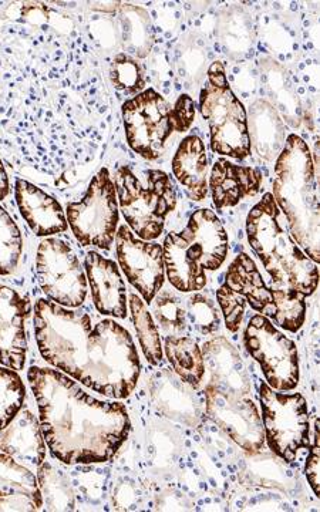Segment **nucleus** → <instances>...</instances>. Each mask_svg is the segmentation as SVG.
<instances>
[{"instance_id": "nucleus-12", "label": "nucleus", "mask_w": 320, "mask_h": 512, "mask_svg": "<svg viewBox=\"0 0 320 512\" xmlns=\"http://www.w3.org/2000/svg\"><path fill=\"white\" fill-rule=\"evenodd\" d=\"M204 397L207 416L245 453L256 454L264 448V424L249 396H231L205 386Z\"/></svg>"}, {"instance_id": "nucleus-27", "label": "nucleus", "mask_w": 320, "mask_h": 512, "mask_svg": "<svg viewBox=\"0 0 320 512\" xmlns=\"http://www.w3.org/2000/svg\"><path fill=\"white\" fill-rule=\"evenodd\" d=\"M272 302L265 318L274 320L275 325L295 333L302 328L306 318V296L284 284L272 282Z\"/></svg>"}, {"instance_id": "nucleus-18", "label": "nucleus", "mask_w": 320, "mask_h": 512, "mask_svg": "<svg viewBox=\"0 0 320 512\" xmlns=\"http://www.w3.org/2000/svg\"><path fill=\"white\" fill-rule=\"evenodd\" d=\"M180 235L205 269L217 271L224 265L228 256V234L214 212L207 208L195 211Z\"/></svg>"}, {"instance_id": "nucleus-21", "label": "nucleus", "mask_w": 320, "mask_h": 512, "mask_svg": "<svg viewBox=\"0 0 320 512\" xmlns=\"http://www.w3.org/2000/svg\"><path fill=\"white\" fill-rule=\"evenodd\" d=\"M0 451L25 466L39 467L46 460L45 437L32 410H20L12 423L0 431Z\"/></svg>"}, {"instance_id": "nucleus-2", "label": "nucleus", "mask_w": 320, "mask_h": 512, "mask_svg": "<svg viewBox=\"0 0 320 512\" xmlns=\"http://www.w3.org/2000/svg\"><path fill=\"white\" fill-rule=\"evenodd\" d=\"M28 380L53 458L69 466L107 463L131 430L126 406L84 392L60 370L30 367Z\"/></svg>"}, {"instance_id": "nucleus-32", "label": "nucleus", "mask_w": 320, "mask_h": 512, "mask_svg": "<svg viewBox=\"0 0 320 512\" xmlns=\"http://www.w3.org/2000/svg\"><path fill=\"white\" fill-rule=\"evenodd\" d=\"M154 320L167 336H183L188 329L187 309L177 293L164 289L153 299Z\"/></svg>"}, {"instance_id": "nucleus-9", "label": "nucleus", "mask_w": 320, "mask_h": 512, "mask_svg": "<svg viewBox=\"0 0 320 512\" xmlns=\"http://www.w3.org/2000/svg\"><path fill=\"white\" fill-rule=\"evenodd\" d=\"M36 276L49 301L80 308L89 292L86 271L74 249L60 238L43 239L37 248Z\"/></svg>"}, {"instance_id": "nucleus-35", "label": "nucleus", "mask_w": 320, "mask_h": 512, "mask_svg": "<svg viewBox=\"0 0 320 512\" xmlns=\"http://www.w3.org/2000/svg\"><path fill=\"white\" fill-rule=\"evenodd\" d=\"M110 79L117 90L127 94H140L146 87L143 64L127 53L114 57L110 67Z\"/></svg>"}, {"instance_id": "nucleus-15", "label": "nucleus", "mask_w": 320, "mask_h": 512, "mask_svg": "<svg viewBox=\"0 0 320 512\" xmlns=\"http://www.w3.org/2000/svg\"><path fill=\"white\" fill-rule=\"evenodd\" d=\"M207 386L231 396H249L252 392L251 376L238 349L224 336L208 340L202 346Z\"/></svg>"}, {"instance_id": "nucleus-10", "label": "nucleus", "mask_w": 320, "mask_h": 512, "mask_svg": "<svg viewBox=\"0 0 320 512\" xmlns=\"http://www.w3.org/2000/svg\"><path fill=\"white\" fill-rule=\"evenodd\" d=\"M128 146L138 156L156 161L174 133L173 106L154 89H147L121 107Z\"/></svg>"}, {"instance_id": "nucleus-13", "label": "nucleus", "mask_w": 320, "mask_h": 512, "mask_svg": "<svg viewBox=\"0 0 320 512\" xmlns=\"http://www.w3.org/2000/svg\"><path fill=\"white\" fill-rule=\"evenodd\" d=\"M116 252L127 281L144 302H153L165 282L163 247L157 242L143 241L123 225L117 229Z\"/></svg>"}, {"instance_id": "nucleus-6", "label": "nucleus", "mask_w": 320, "mask_h": 512, "mask_svg": "<svg viewBox=\"0 0 320 512\" xmlns=\"http://www.w3.org/2000/svg\"><path fill=\"white\" fill-rule=\"evenodd\" d=\"M202 117L211 131V150L221 156L244 160L251 154L247 110L232 92L222 62L211 64L200 94Z\"/></svg>"}, {"instance_id": "nucleus-20", "label": "nucleus", "mask_w": 320, "mask_h": 512, "mask_svg": "<svg viewBox=\"0 0 320 512\" xmlns=\"http://www.w3.org/2000/svg\"><path fill=\"white\" fill-rule=\"evenodd\" d=\"M151 394L158 410L168 419L180 421L188 427L200 424L202 407L195 396L194 387L174 372L168 369L158 372L151 383Z\"/></svg>"}, {"instance_id": "nucleus-23", "label": "nucleus", "mask_w": 320, "mask_h": 512, "mask_svg": "<svg viewBox=\"0 0 320 512\" xmlns=\"http://www.w3.org/2000/svg\"><path fill=\"white\" fill-rule=\"evenodd\" d=\"M165 275L177 291H201L207 285V274L200 259L192 254L180 234L167 235L163 245Z\"/></svg>"}, {"instance_id": "nucleus-41", "label": "nucleus", "mask_w": 320, "mask_h": 512, "mask_svg": "<svg viewBox=\"0 0 320 512\" xmlns=\"http://www.w3.org/2000/svg\"><path fill=\"white\" fill-rule=\"evenodd\" d=\"M10 194V183L5 165L0 160V201L6 200Z\"/></svg>"}, {"instance_id": "nucleus-4", "label": "nucleus", "mask_w": 320, "mask_h": 512, "mask_svg": "<svg viewBox=\"0 0 320 512\" xmlns=\"http://www.w3.org/2000/svg\"><path fill=\"white\" fill-rule=\"evenodd\" d=\"M248 241L276 284L311 296L318 289L319 269L289 234L284 214L266 192L247 218Z\"/></svg>"}, {"instance_id": "nucleus-16", "label": "nucleus", "mask_w": 320, "mask_h": 512, "mask_svg": "<svg viewBox=\"0 0 320 512\" xmlns=\"http://www.w3.org/2000/svg\"><path fill=\"white\" fill-rule=\"evenodd\" d=\"M84 271L97 311L104 316L126 319L127 288L116 262L96 251L87 252Z\"/></svg>"}, {"instance_id": "nucleus-38", "label": "nucleus", "mask_w": 320, "mask_h": 512, "mask_svg": "<svg viewBox=\"0 0 320 512\" xmlns=\"http://www.w3.org/2000/svg\"><path fill=\"white\" fill-rule=\"evenodd\" d=\"M174 130L185 133L195 120V104L188 94H181L173 106Z\"/></svg>"}, {"instance_id": "nucleus-30", "label": "nucleus", "mask_w": 320, "mask_h": 512, "mask_svg": "<svg viewBox=\"0 0 320 512\" xmlns=\"http://www.w3.org/2000/svg\"><path fill=\"white\" fill-rule=\"evenodd\" d=\"M121 28L127 50L138 57L150 55L154 43L153 26L146 10L126 6L121 10Z\"/></svg>"}, {"instance_id": "nucleus-34", "label": "nucleus", "mask_w": 320, "mask_h": 512, "mask_svg": "<svg viewBox=\"0 0 320 512\" xmlns=\"http://www.w3.org/2000/svg\"><path fill=\"white\" fill-rule=\"evenodd\" d=\"M26 387L16 370L0 366V431L12 423L23 409Z\"/></svg>"}, {"instance_id": "nucleus-14", "label": "nucleus", "mask_w": 320, "mask_h": 512, "mask_svg": "<svg viewBox=\"0 0 320 512\" xmlns=\"http://www.w3.org/2000/svg\"><path fill=\"white\" fill-rule=\"evenodd\" d=\"M32 303L10 286L0 285V366L23 370L28 357L26 323Z\"/></svg>"}, {"instance_id": "nucleus-11", "label": "nucleus", "mask_w": 320, "mask_h": 512, "mask_svg": "<svg viewBox=\"0 0 320 512\" xmlns=\"http://www.w3.org/2000/svg\"><path fill=\"white\" fill-rule=\"evenodd\" d=\"M245 348L261 366L268 383L278 392H291L299 383V356L295 342L271 319L255 315L244 333Z\"/></svg>"}, {"instance_id": "nucleus-29", "label": "nucleus", "mask_w": 320, "mask_h": 512, "mask_svg": "<svg viewBox=\"0 0 320 512\" xmlns=\"http://www.w3.org/2000/svg\"><path fill=\"white\" fill-rule=\"evenodd\" d=\"M128 305H130L131 319H133L134 329H136L144 356L150 365H160L163 362V345H161L156 320L148 311L146 303L136 293H131Z\"/></svg>"}, {"instance_id": "nucleus-37", "label": "nucleus", "mask_w": 320, "mask_h": 512, "mask_svg": "<svg viewBox=\"0 0 320 512\" xmlns=\"http://www.w3.org/2000/svg\"><path fill=\"white\" fill-rule=\"evenodd\" d=\"M217 301L229 332H238L247 309V301L225 285L218 289Z\"/></svg>"}, {"instance_id": "nucleus-8", "label": "nucleus", "mask_w": 320, "mask_h": 512, "mask_svg": "<svg viewBox=\"0 0 320 512\" xmlns=\"http://www.w3.org/2000/svg\"><path fill=\"white\" fill-rule=\"evenodd\" d=\"M265 441L282 460L292 463L302 448L311 446L309 410L299 393L278 392L262 382L259 386Z\"/></svg>"}, {"instance_id": "nucleus-17", "label": "nucleus", "mask_w": 320, "mask_h": 512, "mask_svg": "<svg viewBox=\"0 0 320 512\" xmlns=\"http://www.w3.org/2000/svg\"><path fill=\"white\" fill-rule=\"evenodd\" d=\"M15 198L23 220L36 237L63 234L69 228L66 212L60 202L46 191L25 180H16Z\"/></svg>"}, {"instance_id": "nucleus-22", "label": "nucleus", "mask_w": 320, "mask_h": 512, "mask_svg": "<svg viewBox=\"0 0 320 512\" xmlns=\"http://www.w3.org/2000/svg\"><path fill=\"white\" fill-rule=\"evenodd\" d=\"M248 137L251 148L262 160L275 161L284 150L286 126L278 110L268 100L254 101L247 111Z\"/></svg>"}, {"instance_id": "nucleus-39", "label": "nucleus", "mask_w": 320, "mask_h": 512, "mask_svg": "<svg viewBox=\"0 0 320 512\" xmlns=\"http://www.w3.org/2000/svg\"><path fill=\"white\" fill-rule=\"evenodd\" d=\"M319 420H316L315 426V437H313V444H311V450H309L308 461H306V478H308L309 484H311L313 493L316 497L320 495L319 487Z\"/></svg>"}, {"instance_id": "nucleus-5", "label": "nucleus", "mask_w": 320, "mask_h": 512, "mask_svg": "<svg viewBox=\"0 0 320 512\" xmlns=\"http://www.w3.org/2000/svg\"><path fill=\"white\" fill-rule=\"evenodd\" d=\"M117 200L128 228L143 241H154L164 232L165 221L177 207V191L164 171L148 170L146 184L128 167L116 175Z\"/></svg>"}, {"instance_id": "nucleus-7", "label": "nucleus", "mask_w": 320, "mask_h": 512, "mask_svg": "<svg viewBox=\"0 0 320 512\" xmlns=\"http://www.w3.org/2000/svg\"><path fill=\"white\" fill-rule=\"evenodd\" d=\"M66 218L82 247L109 251L116 239L120 210L116 184L107 168L94 175L82 200L67 204Z\"/></svg>"}, {"instance_id": "nucleus-25", "label": "nucleus", "mask_w": 320, "mask_h": 512, "mask_svg": "<svg viewBox=\"0 0 320 512\" xmlns=\"http://www.w3.org/2000/svg\"><path fill=\"white\" fill-rule=\"evenodd\" d=\"M225 286L241 295L262 316H265L271 306V288L266 285L254 259L245 252L239 254L229 265Z\"/></svg>"}, {"instance_id": "nucleus-36", "label": "nucleus", "mask_w": 320, "mask_h": 512, "mask_svg": "<svg viewBox=\"0 0 320 512\" xmlns=\"http://www.w3.org/2000/svg\"><path fill=\"white\" fill-rule=\"evenodd\" d=\"M188 322L201 335L208 336L217 332L221 325V313L217 303L204 293H194L185 302Z\"/></svg>"}, {"instance_id": "nucleus-26", "label": "nucleus", "mask_w": 320, "mask_h": 512, "mask_svg": "<svg viewBox=\"0 0 320 512\" xmlns=\"http://www.w3.org/2000/svg\"><path fill=\"white\" fill-rule=\"evenodd\" d=\"M164 350L175 375L197 389L205 375L204 356L198 343L188 336H167Z\"/></svg>"}, {"instance_id": "nucleus-24", "label": "nucleus", "mask_w": 320, "mask_h": 512, "mask_svg": "<svg viewBox=\"0 0 320 512\" xmlns=\"http://www.w3.org/2000/svg\"><path fill=\"white\" fill-rule=\"evenodd\" d=\"M173 173L191 200L204 201L208 194V157L200 137L184 138L173 158Z\"/></svg>"}, {"instance_id": "nucleus-40", "label": "nucleus", "mask_w": 320, "mask_h": 512, "mask_svg": "<svg viewBox=\"0 0 320 512\" xmlns=\"http://www.w3.org/2000/svg\"><path fill=\"white\" fill-rule=\"evenodd\" d=\"M43 503L28 497V495L16 494L0 497V511H39Z\"/></svg>"}, {"instance_id": "nucleus-19", "label": "nucleus", "mask_w": 320, "mask_h": 512, "mask_svg": "<svg viewBox=\"0 0 320 512\" xmlns=\"http://www.w3.org/2000/svg\"><path fill=\"white\" fill-rule=\"evenodd\" d=\"M264 183V174L258 168L244 167L220 158L212 165L210 183L212 200L217 208H231L244 198L255 197Z\"/></svg>"}, {"instance_id": "nucleus-1", "label": "nucleus", "mask_w": 320, "mask_h": 512, "mask_svg": "<svg viewBox=\"0 0 320 512\" xmlns=\"http://www.w3.org/2000/svg\"><path fill=\"white\" fill-rule=\"evenodd\" d=\"M35 336L43 359L87 389L113 400L136 389L141 372L136 343L116 320L94 322L83 309L37 299Z\"/></svg>"}, {"instance_id": "nucleus-28", "label": "nucleus", "mask_w": 320, "mask_h": 512, "mask_svg": "<svg viewBox=\"0 0 320 512\" xmlns=\"http://www.w3.org/2000/svg\"><path fill=\"white\" fill-rule=\"evenodd\" d=\"M37 483L46 511L76 510V494L64 471L43 461L37 471Z\"/></svg>"}, {"instance_id": "nucleus-33", "label": "nucleus", "mask_w": 320, "mask_h": 512, "mask_svg": "<svg viewBox=\"0 0 320 512\" xmlns=\"http://www.w3.org/2000/svg\"><path fill=\"white\" fill-rule=\"evenodd\" d=\"M23 255V238L9 212L0 205V276L18 271Z\"/></svg>"}, {"instance_id": "nucleus-31", "label": "nucleus", "mask_w": 320, "mask_h": 512, "mask_svg": "<svg viewBox=\"0 0 320 512\" xmlns=\"http://www.w3.org/2000/svg\"><path fill=\"white\" fill-rule=\"evenodd\" d=\"M16 494L28 495L43 503L35 474L25 464L0 453V497Z\"/></svg>"}, {"instance_id": "nucleus-3", "label": "nucleus", "mask_w": 320, "mask_h": 512, "mask_svg": "<svg viewBox=\"0 0 320 512\" xmlns=\"http://www.w3.org/2000/svg\"><path fill=\"white\" fill-rule=\"evenodd\" d=\"M272 197L284 214L289 234L315 264L319 251V192L311 148L296 134L286 138L275 160Z\"/></svg>"}]
</instances>
